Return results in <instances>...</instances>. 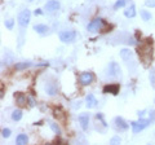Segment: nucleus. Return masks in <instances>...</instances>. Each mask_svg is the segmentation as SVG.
<instances>
[{
    "mask_svg": "<svg viewBox=\"0 0 155 145\" xmlns=\"http://www.w3.org/2000/svg\"><path fill=\"white\" fill-rule=\"evenodd\" d=\"M140 14H141L143 21H150L151 20V13H150L149 11H146V9H141V11H140Z\"/></svg>",
    "mask_w": 155,
    "mask_h": 145,
    "instance_id": "22",
    "label": "nucleus"
},
{
    "mask_svg": "<svg viewBox=\"0 0 155 145\" xmlns=\"http://www.w3.org/2000/svg\"><path fill=\"white\" fill-rule=\"evenodd\" d=\"M120 57H122L128 65H129V62L133 61V53L130 49H128V48H123V49L120 51Z\"/></svg>",
    "mask_w": 155,
    "mask_h": 145,
    "instance_id": "10",
    "label": "nucleus"
},
{
    "mask_svg": "<svg viewBox=\"0 0 155 145\" xmlns=\"http://www.w3.org/2000/svg\"><path fill=\"white\" fill-rule=\"evenodd\" d=\"M13 26H14V20L9 18V20L5 21V27L8 29V30H13Z\"/></svg>",
    "mask_w": 155,
    "mask_h": 145,
    "instance_id": "25",
    "label": "nucleus"
},
{
    "mask_svg": "<svg viewBox=\"0 0 155 145\" xmlns=\"http://www.w3.org/2000/svg\"><path fill=\"white\" fill-rule=\"evenodd\" d=\"M78 119H79V123L81 126V128L84 130H88V126H89V114L88 113H83L80 114L79 117H78Z\"/></svg>",
    "mask_w": 155,
    "mask_h": 145,
    "instance_id": "11",
    "label": "nucleus"
},
{
    "mask_svg": "<svg viewBox=\"0 0 155 145\" xmlns=\"http://www.w3.org/2000/svg\"><path fill=\"white\" fill-rule=\"evenodd\" d=\"M106 75L110 76V78H119L122 75V69L118 62H111V64L107 66V71H106Z\"/></svg>",
    "mask_w": 155,
    "mask_h": 145,
    "instance_id": "4",
    "label": "nucleus"
},
{
    "mask_svg": "<svg viewBox=\"0 0 155 145\" xmlns=\"http://www.w3.org/2000/svg\"><path fill=\"white\" fill-rule=\"evenodd\" d=\"M151 122H153L151 119H143V118H141L140 120H134V122H130V126H132L133 133L141 132L142 130H145V128L147 127V126L151 124Z\"/></svg>",
    "mask_w": 155,
    "mask_h": 145,
    "instance_id": "2",
    "label": "nucleus"
},
{
    "mask_svg": "<svg viewBox=\"0 0 155 145\" xmlns=\"http://www.w3.org/2000/svg\"><path fill=\"white\" fill-rule=\"evenodd\" d=\"M105 25H106V22H105L101 17H98V18H94V20H92V21L88 23V26H87V29H88V31L94 32V31L101 30V29H102Z\"/></svg>",
    "mask_w": 155,
    "mask_h": 145,
    "instance_id": "5",
    "label": "nucleus"
},
{
    "mask_svg": "<svg viewBox=\"0 0 155 145\" xmlns=\"http://www.w3.org/2000/svg\"><path fill=\"white\" fill-rule=\"evenodd\" d=\"M48 123H49V127H51L52 131L54 132V133L57 135V136H60V135H61V128L58 127V124H57V123H54V122H52V120H51V122H48Z\"/></svg>",
    "mask_w": 155,
    "mask_h": 145,
    "instance_id": "21",
    "label": "nucleus"
},
{
    "mask_svg": "<svg viewBox=\"0 0 155 145\" xmlns=\"http://www.w3.org/2000/svg\"><path fill=\"white\" fill-rule=\"evenodd\" d=\"M45 91H47V93L51 95V96L56 95L57 93V86H56L54 82H48L45 84Z\"/></svg>",
    "mask_w": 155,
    "mask_h": 145,
    "instance_id": "14",
    "label": "nucleus"
},
{
    "mask_svg": "<svg viewBox=\"0 0 155 145\" xmlns=\"http://www.w3.org/2000/svg\"><path fill=\"white\" fill-rule=\"evenodd\" d=\"M27 141H28V137L26 133H19L16 137V144H18V145H26Z\"/></svg>",
    "mask_w": 155,
    "mask_h": 145,
    "instance_id": "17",
    "label": "nucleus"
},
{
    "mask_svg": "<svg viewBox=\"0 0 155 145\" xmlns=\"http://www.w3.org/2000/svg\"><path fill=\"white\" fill-rule=\"evenodd\" d=\"M11 133H12V131L9 128H3L2 130V136L4 137V139H8L9 136H11Z\"/></svg>",
    "mask_w": 155,
    "mask_h": 145,
    "instance_id": "24",
    "label": "nucleus"
},
{
    "mask_svg": "<svg viewBox=\"0 0 155 145\" xmlns=\"http://www.w3.org/2000/svg\"><path fill=\"white\" fill-rule=\"evenodd\" d=\"M31 20V12L28 9H23V11L19 12L18 17H17V21H18V25L21 26L22 29H26L30 23Z\"/></svg>",
    "mask_w": 155,
    "mask_h": 145,
    "instance_id": "3",
    "label": "nucleus"
},
{
    "mask_svg": "<svg viewBox=\"0 0 155 145\" xmlns=\"http://www.w3.org/2000/svg\"><path fill=\"white\" fill-rule=\"evenodd\" d=\"M85 101H87V106H88V109H93V108H96V106H97V104H98V101H97V99L94 97L93 93L87 95Z\"/></svg>",
    "mask_w": 155,
    "mask_h": 145,
    "instance_id": "13",
    "label": "nucleus"
},
{
    "mask_svg": "<svg viewBox=\"0 0 155 145\" xmlns=\"http://www.w3.org/2000/svg\"><path fill=\"white\" fill-rule=\"evenodd\" d=\"M22 110H19V109H17V110H14V112L12 113V119L14 120V122H18V120H21L22 119Z\"/></svg>",
    "mask_w": 155,
    "mask_h": 145,
    "instance_id": "20",
    "label": "nucleus"
},
{
    "mask_svg": "<svg viewBox=\"0 0 155 145\" xmlns=\"http://www.w3.org/2000/svg\"><path fill=\"white\" fill-rule=\"evenodd\" d=\"M76 38V31L74 30H65L60 32V40L64 43H71Z\"/></svg>",
    "mask_w": 155,
    "mask_h": 145,
    "instance_id": "6",
    "label": "nucleus"
},
{
    "mask_svg": "<svg viewBox=\"0 0 155 145\" xmlns=\"http://www.w3.org/2000/svg\"><path fill=\"white\" fill-rule=\"evenodd\" d=\"M34 30H35L38 34H40V35H45V34H48V31H49V27H48L47 25H43V23H40V25H35V26H34Z\"/></svg>",
    "mask_w": 155,
    "mask_h": 145,
    "instance_id": "15",
    "label": "nucleus"
},
{
    "mask_svg": "<svg viewBox=\"0 0 155 145\" xmlns=\"http://www.w3.org/2000/svg\"><path fill=\"white\" fill-rule=\"evenodd\" d=\"M35 14H41V11H35Z\"/></svg>",
    "mask_w": 155,
    "mask_h": 145,
    "instance_id": "30",
    "label": "nucleus"
},
{
    "mask_svg": "<svg viewBox=\"0 0 155 145\" xmlns=\"http://www.w3.org/2000/svg\"><path fill=\"white\" fill-rule=\"evenodd\" d=\"M44 9L48 13L57 12L58 9H60V2H57V0H48L44 5Z\"/></svg>",
    "mask_w": 155,
    "mask_h": 145,
    "instance_id": "8",
    "label": "nucleus"
},
{
    "mask_svg": "<svg viewBox=\"0 0 155 145\" xmlns=\"http://www.w3.org/2000/svg\"><path fill=\"white\" fill-rule=\"evenodd\" d=\"M16 103L18 105H26V96L23 95V93H17L16 95Z\"/></svg>",
    "mask_w": 155,
    "mask_h": 145,
    "instance_id": "19",
    "label": "nucleus"
},
{
    "mask_svg": "<svg viewBox=\"0 0 155 145\" xmlns=\"http://www.w3.org/2000/svg\"><path fill=\"white\" fill-rule=\"evenodd\" d=\"M124 16L127 18H133L136 16V5L134 4H130V5L124 11Z\"/></svg>",
    "mask_w": 155,
    "mask_h": 145,
    "instance_id": "16",
    "label": "nucleus"
},
{
    "mask_svg": "<svg viewBox=\"0 0 155 145\" xmlns=\"http://www.w3.org/2000/svg\"><path fill=\"white\" fill-rule=\"evenodd\" d=\"M28 105H30V106H34V105H35V103H34V99H32V97H28Z\"/></svg>",
    "mask_w": 155,
    "mask_h": 145,
    "instance_id": "29",
    "label": "nucleus"
},
{
    "mask_svg": "<svg viewBox=\"0 0 155 145\" xmlns=\"http://www.w3.org/2000/svg\"><path fill=\"white\" fill-rule=\"evenodd\" d=\"M120 141H122V139H120L119 136H114L113 139L110 140V144H119Z\"/></svg>",
    "mask_w": 155,
    "mask_h": 145,
    "instance_id": "27",
    "label": "nucleus"
},
{
    "mask_svg": "<svg viewBox=\"0 0 155 145\" xmlns=\"http://www.w3.org/2000/svg\"><path fill=\"white\" fill-rule=\"evenodd\" d=\"M137 52L145 65L151 62V39H146V43L140 47Z\"/></svg>",
    "mask_w": 155,
    "mask_h": 145,
    "instance_id": "1",
    "label": "nucleus"
},
{
    "mask_svg": "<svg viewBox=\"0 0 155 145\" xmlns=\"http://www.w3.org/2000/svg\"><path fill=\"white\" fill-rule=\"evenodd\" d=\"M125 5H127V0H118V2L114 4V9L115 11H118L119 8H123Z\"/></svg>",
    "mask_w": 155,
    "mask_h": 145,
    "instance_id": "23",
    "label": "nucleus"
},
{
    "mask_svg": "<svg viewBox=\"0 0 155 145\" xmlns=\"http://www.w3.org/2000/svg\"><path fill=\"white\" fill-rule=\"evenodd\" d=\"M30 2H31V0H30Z\"/></svg>",
    "mask_w": 155,
    "mask_h": 145,
    "instance_id": "31",
    "label": "nucleus"
},
{
    "mask_svg": "<svg viewBox=\"0 0 155 145\" xmlns=\"http://www.w3.org/2000/svg\"><path fill=\"white\" fill-rule=\"evenodd\" d=\"M120 91L119 84H107L104 87V93H111V95H118Z\"/></svg>",
    "mask_w": 155,
    "mask_h": 145,
    "instance_id": "12",
    "label": "nucleus"
},
{
    "mask_svg": "<svg viewBox=\"0 0 155 145\" xmlns=\"http://www.w3.org/2000/svg\"><path fill=\"white\" fill-rule=\"evenodd\" d=\"M93 80H94V75H93V72H91V71L81 72L80 76H79V82H80L81 86H88Z\"/></svg>",
    "mask_w": 155,
    "mask_h": 145,
    "instance_id": "7",
    "label": "nucleus"
},
{
    "mask_svg": "<svg viewBox=\"0 0 155 145\" xmlns=\"http://www.w3.org/2000/svg\"><path fill=\"white\" fill-rule=\"evenodd\" d=\"M150 80H151V84L155 86V70L150 71Z\"/></svg>",
    "mask_w": 155,
    "mask_h": 145,
    "instance_id": "28",
    "label": "nucleus"
},
{
    "mask_svg": "<svg viewBox=\"0 0 155 145\" xmlns=\"http://www.w3.org/2000/svg\"><path fill=\"white\" fill-rule=\"evenodd\" d=\"M31 65H32L31 62H17V64L14 65V67H16V70L21 71V70H25L27 67H30Z\"/></svg>",
    "mask_w": 155,
    "mask_h": 145,
    "instance_id": "18",
    "label": "nucleus"
},
{
    "mask_svg": "<svg viewBox=\"0 0 155 145\" xmlns=\"http://www.w3.org/2000/svg\"><path fill=\"white\" fill-rule=\"evenodd\" d=\"M145 5L150 7V8H154L155 7V0H145Z\"/></svg>",
    "mask_w": 155,
    "mask_h": 145,
    "instance_id": "26",
    "label": "nucleus"
},
{
    "mask_svg": "<svg viewBox=\"0 0 155 145\" xmlns=\"http://www.w3.org/2000/svg\"><path fill=\"white\" fill-rule=\"evenodd\" d=\"M114 124H115V128L119 130V131H127L128 127H129V124L125 122V120L122 117H115Z\"/></svg>",
    "mask_w": 155,
    "mask_h": 145,
    "instance_id": "9",
    "label": "nucleus"
}]
</instances>
